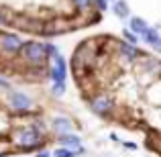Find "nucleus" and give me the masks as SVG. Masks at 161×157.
<instances>
[{
  "instance_id": "obj_1",
  "label": "nucleus",
  "mask_w": 161,
  "mask_h": 157,
  "mask_svg": "<svg viewBox=\"0 0 161 157\" xmlns=\"http://www.w3.org/2000/svg\"><path fill=\"white\" fill-rule=\"evenodd\" d=\"M10 139H12V145H14L16 149H20V151H33V149L41 151V149H43V145L47 143L45 135L37 133L31 125L14 129V133H12Z\"/></svg>"
},
{
  "instance_id": "obj_3",
  "label": "nucleus",
  "mask_w": 161,
  "mask_h": 157,
  "mask_svg": "<svg viewBox=\"0 0 161 157\" xmlns=\"http://www.w3.org/2000/svg\"><path fill=\"white\" fill-rule=\"evenodd\" d=\"M90 108L94 110L98 116L106 118V116H110V114L114 112L116 100H114V96L110 94V92H96V94L90 98Z\"/></svg>"
},
{
  "instance_id": "obj_4",
  "label": "nucleus",
  "mask_w": 161,
  "mask_h": 157,
  "mask_svg": "<svg viewBox=\"0 0 161 157\" xmlns=\"http://www.w3.org/2000/svg\"><path fill=\"white\" fill-rule=\"evenodd\" d=\"M8 106H10V110L14 114H31V110L35 108L33 100L25 92H19V90L8 92Z\"/></svg>"
},
{
  "instance_id": "obj_21",
  "label": "nucleus",
  "mask_w": 161,
  "mask_h": 157,
  "mask_svg": "<svg viewBox=\"0 0 161 157\" xmlns=\"http://www.w3.org/2000/svg\"><path fill=\"white\" fill-rule=\"evenodd\" d=\"M51 155H53V153H49V151H45V149H41V151H39V153H37L35 157H51Z\"/></svg>"
},
{
  "instance_id": "obj_8",
  "label": "nucleus",
  "mask_w": 161,
  "mask_h": 157,
  "mask_svg": "<svg viewBox=\"0 0 161 157\" xmlns=\"http://www.w3.org/2000/svg\"><path fill=\"white\" fill-rule=\"evenodd\" d=\"M114 49L118 51V59H122L125 63H135V61H139V59L143 57L141 49H139L137 45L126 43V41H118V43H114Z\"/></svg>"
},
{
  "instance_id": "obj_10",
  "label": "nucleus",
  "mask_w": 161,
  "mask_h": 157,
  "mask_svg": "<svg viewBox=\"0 0 161 157\" xmlns=\"http://www.w3.org/2000/svg\"><path fill=\"white\" fill-rule=\"evenodd\" d=\"M51 129L57 135H67V133H74V125H71L69 118L65 116H55L51 121Z\"/></svg>"
},
{
  "instance_id": "obj_20",
  "label": "nucleus",
  "mask_w": 161,
  "mask_h": 157,
  "mask_svg": "<svg viewBox=\"0 0 161 157\" xmlns=\"http://www.w3.org/2000/svg\"><path fill=\"white\" fill-rule=\"evenodd\" d=\"M122 147H125V149H130V151L137 149V145H135L133 141H122Z\"/></svg>"
},
{
  "instance_id": "obj_19",
  "label": "nucleus",
  "mask_w": 161,
  "mask_h": 157,
  "mask_svg": "<svg viewBox=\"0 0 161 157\" xmlns=\"http://www.w3.org/2000/svg\"><path fill=\"white\" fill-rule=\"evenodd\" d=\"M94 8L98 12H104L108 8V0H94Z\"/></svg>"
},
{
  "instance_id": "obj_6",
  "label": "nucleus",
  "mask_w": 161,
  "mask_h": 157,
  "mask_svg": "<svg viewBox=\"0 0 161 157\" xmlns=\"http://www.w3.org/2000/svg\"><path fill=\"white\" fill-rule=\"evenodd\" d=\"M25 41L14 33H0V51L8 55H19Z\"/></svg>"
},
{
  "instance_id": "obj_7",
  "label": "nucleus",
  "mask_w": 161,
  "mask_h": 157,
  "mask_svg": "<svg viewBox=\"0 0 161 157\" xmlns=\"http://www.w3.org/2000/svg\"><path fill=\"white\" fill-rule=\"evenodd\" d=\"M49 78L51 82H65L67 80V61L61 53L53 55L49 63Z\"/></svg>"
},
{
  "instance_id": "obj_16",
  "label": "nucleus",
  "mask_w": 161,
  "mask_h": 157,
  "mask_svg": "<svg viewBox=\"0 0 161 157\" xmlns=\"http://www.w3.org/2000/svg\"><path fill=\"white\" fill-rule=\"evenodd\" d=\"M71 4L78 12H88L94 8V0H71Z\"/></svg>"
},
{
  "instance_id": "obj_5",
  "label": "nucleus",
  "mask_w": 161,
  "mask_h": 157,
  "mask_svg": "<svg viewBox=\"0 0 161 157\" xmlns=\"http://www.w3.org/2000/svg\"><path fill=\"white\" fill-rule=\"evenodd\" d=\"M75 25L69 20V16H57V19L45 20V35L55 37V35H63V33L74 31Z\"/></svg>"
},
{
  "instance_id": "obj_12",
  "label": "nucleus",
  "mask_w": 161,
  "mask_h": 157,
  "mask_svg": "<svg viewBox=\"0 0 161 157\" xmlns=\"http://www.w3.org/2000/svg\"><path fill=\"white\" fill-rule=\"evenodd\" d=\"M129 29L135 33V35H143V33L149 29V23H147L145 19H141V16H130L129 19Z\"/></svg>"
},
{
  "instance_id": "obj_14",
  "label": "nucleus",
  "mask_w": 161,
  "mask_h": 157,
  "mask_svg": "<svg viewBox=\"0 0 161 157\" xmlns=\"http://www.w3.org/2000/svg\"><path fill=\"white\" fill-rule=\"evenodd\" d=\"M86 153V149L84 147H80V149H69V147H59V149L53 151V157H78Z\"/></svg>"
},
{
  "instance_id": "obj_23",
  "label": "nucleus",
  "mask_w": 161,
  "mask_h": 157,
  "mask_svg": "<svg viewBox=\"0 0 161 157\" xmlns=\"http://www.w3.org/2000/svg\"><path fill=\"white\" fill-rule=\"evenodd\" d=\"M108 2H116V0H108Z\"/></svg>"
},
{
  "instance_id": "obj_22",
  "label": "nucleus",
  "mask_w": 161,
  "mask_h": 157,
  "mask_svg": "<svg viewBox=\"0 0 161 157\" xmlns=\"http://www.w3.org/2000/svg\"><path fill=\"white\" fill-rule=\"evenodd\" d=\"M153 51H155V53H157V55H161V39H159V41H157V43H155V45H153Z\"/></svg>"
},
{
  "instance_id": "obj_2",
  "label": "nucleus",
  "mask_w": 161,
  "mask_h": 157,
  "mask_svg": "<svg viewBox=\"0 0 161 157\" xmlns=\"http://www.w3.org/2000/svg\"><path fill=\"white\" fill-rule=\"evenodd\" d=\"M19 57L23 59L27 65L37 67V65H45L49 55H47V47H45L43 43H39V41H25Z\"/></svg>"
},
{
  "instance_id": "obj_13",
  "label": "nucleus",
  "mask_w": 161,
  "mask_h": 157,
  "mask_svg": "<svg viewBox=\"0 0 161 157\" xmlns=\"http://www.w3.org/2000/svg\"><path fill=\"white\" fill-rule=\"evenodd\" d=\"M112 12H114V16H118V19H129L130 16V6L125 2V0H116V2H112Z\"/></svg>"
},
{
  "instance_id": "obj_11",
  "label": "nucleus",
  "mask_w": 161,
  "mask_h": 157,
  "mask_svg": "<svg viewBox=\"0 0 161 157\" xmlns=\"http://www.w3.org/2000/svg\"><path fill=\"white\" fill-rule=\"evenodd\" d=\"M57 141H59V147H69V149H80V147H82V139H80L75 133L59 135Z\"/></svg>"
},
{
  "instance_id": "obj_9",
  "label": "nucleus",
  "mask_w": 161,
  "mask_h": 157,
  "mask_svg": "<svg viewBox=\"0 0 161 157\" xmlns=\"http://www.w3.org/2000/svg\"><path fill=\"white\" fill-rule=\"evenodd\" d=\"M139 63L143 65V74L161 76V59H157V57H149V55H143V57L139 59Z\"/></svg>"
},
{
  "instance_id": "obj_15",
  "label": "nucleus",
  "mask_w": 161,
  "mask_h": 157,
  "mask_svg": "<svg viewBox=\"0 0 161 157\" xmlns=\"http://www.w3.org/2000/svg\"><path fill=\"white\" fill-rule=\"evenodd\" d=\"M141 37H143V41H145L147 45H151V47H153V45H155V43H157V41L161 39L159 31H157V29H153V27H149V29H147V31L143 33Z\"/></svg>"
},
{
  "instance_id": "obj_17",
  "label": "nucleus",
  "mask_w": 161,
  "mask_h": 157,
  "mask_svg": "<svg viewBox=\"0 0 161 157\" xmlns=\"http://www.w3.org/2000/svg\"><path fill=\"white\" fill-rule=\"evenodd\" d=\"M49 92H51V96H55V98H61V96L65 94V82H53V86L49 88Z\"/></svg>"
},
{
  "instance_id": "obj_18",
  "label": "nucleus",
  "mask_w": 161,
  "mask_h": 157,
  "mask_svg": "<svg viewBox=\"0 0 161 157\" xmlns=\"http://www.w3.org/2000/svg\"><path fill=\"white\" fill-rule=\"evenodd\" d=\"M122 37H125V41H126V43H130V45H137V41H139V37L135 35L130 29H125V31H122Z\"/></svg>"
}]
</instances>
